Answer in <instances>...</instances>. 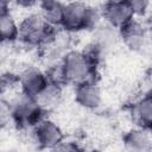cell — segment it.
<instances>
[{
  "label": "cell",
  "instance_id": "13",
  "mask_svg": "<svg viewBox=\"0 0 152 152\" xmlns=\"http://www.w3.org/2000/svg\"><path fill=\"white\" fill-rule=\"evenodd\" d=\"M0 32L2 43H14L20 37V27L11 11L0 13Z\"/></svg>",
  "mask_w": 152,
  "mask_h": 152
},
{
  "label": "cell",
  "instance_id": "18",
  "mask_svg": "<svg viewBox=\"0 0 152 152\" xmlns=\"http://www.w3.org/2000/svg\"><path fill=\"white\" fill-rule=\"evenodd\" d=\"M106 4H116V2H124L125 0H104Z\"/></svg>",
  "mask_w": 152,
  "mask_h": 152
},
{
  "label": "cell",
  "instance_id": "4",
  "mask_svg": "<svg viewBox=\"0 0 152 152\" xmlns=\"http://www.w3.org/2000/svg\"><path fill=\"white\" fill-rule=\"evenodd\" d=\"M62 68L68 83L78 84L88 80H95L97 65L84 51H68L61 59Z\"/></svg>",
  "mask_w": 152,
  "mask_h": 152
},
{
  "label": "cell",
  "instance_id": "7",
  "mask_svg": "<svg viewBox=\"0 0 152 152\" xmlns=\"http://www.w3.org/2000/svg\"><path fill=\"white\" fill-rule=\"evenodd\" d=\"M75 101L86 109H96L102 103V91L95 80H88L75 86Z\"/></svg>",
  "mask_w": 152,
  "mask_h": 152
},
{
  "label": "cell",
  "instance_id": "1",
  "mask_svg": "<svg viewBox=\"0 0 152 152\" xmlns=\"http://www.w3.org/2000/svg\"><path fill=\"white\" fill-rule=\"evenodd\" d=\"M11 122L21 131L33 129L45 116V107L37 97L30 96L21 90L7 102Z\"/></svg>",
  "mask_w": 152,
  "mask_h": 152
},
{
  "label": "cell",
  "instance_id": "11",
  "mask_svg": "<svg viewBox=\"0 0 152 152\" xmlns=\"http://www.w3.org/2000/svg\"><path fill=\"white\" fill-rule=\"evenodd\" d=\"M39 7L42 17L50 25L55 27L62 26L65 4H62L59 0H40Z\"/></svg>",
  "mask_w": 152,
  "mask_h": 152
},
{
  "label": "cell",
  "instance_id": "17",
  "mask_svg": "<svg viewBox=\"0 0 152 152\" xmlns=\"http://www.w3.org/2000/svg\"><path fill=\"white\" fill-rule=\"evenodd\" d=\"M13 2L12 0H0V13L10 11V5Z\"/></svg>",
  "mask_w": 152,
  "mask_h": 152
},
{
  "label": "cell",
  "instance_id": "12",
  "mask_svg": "<svg viewBox=\"0 0 152 152\" xmlns=\"http://www.w3.org/2000/svg\"><path fill=\"white\" fill-rule=\"evenodd\" d=\"M133 115L141 127H152V89L139 99L133 107Z\"/></svg>",
  "mask_w": 152,
  "mask_h": 152
},
{
  "label": "cell",
  "instance_id": "3",
  "mask_svg": "<svg viewBox=\"0 0 152 152\" xmlns=\"http://www.w3.org/2000/svg\"><path fill=\"white\" fill-rule=\"evenodd\" d=\"M100 15L97 11L82 2V1H70L65 4L64 17L62 26L66 32H80L86 30H91L96 27Z\"/></svg>",
  "mask_w": 152,
  "mask_h": 152
},
{
  "label": "cell",
  "instance_id": "6",
  "mask_svg": "<svg viewBox=\"0 0 152 152\" xmlns=\"http://www.w3.org/2000/svg\"><path fill=\"white\" fill-rule=\"evenodd\" d=\"M49 83L46 72L34 66H27L19 74V89L37 99L44 93Z\"/></svg>",
  "mask_w": 152,
  "mask_h": 152
},
{
  "label": "cell",
  "instance_id": "10",
  "mask_svg": "<svg viewBox=\"0 0 152 152\" xmlns=\"http://www.w3.org/2000/svg\"><path fill=\"white\" fill-rule=\"evenodd\" d=\"M124 144L131 151L152 150V129L146 127H137L129 129L124 137Z\"/></svg>",
  "mask_w": 152,
  "mask_h": 152
},
{
  "label": "cell",
  "instance_id": "2",
  "mask_svg": "<svg viewBox=\"0 0 152 152\" xmlns=\"http://www.w3.org/2000/svg\"><path fill=\"white\" fill-rule=\"evenodd\" d=\"M20 37L19 39L33 48H40L50 45L56 37L55 26L50 25L40 13H32L25 17L20 23Z\"/></svg>",
  "mask_w": 152,
  "mask_h": 152
},
{
  "label": "cell",
  "instance_id": "16",
  "mask_svg": "<svg viewBox=\"0 0 152 152\" xmlns=\"http://www.w3.org/2000/svg\"><path fill=\"white\" fill-rule=\"evenodd\" d=\"M15 5L20 6V7H24V8H28V7H32L34 6L36 4H39L40 0H12Z\"/></svg>",
  "mask_w": 152,
  "mask_h": 152
},
{
  "label": "cell",
  "instance_id": "14",
  "mask_svg": "<svg viewBox=\"0 0 152 152\" xmlns=\"http://www.w3.org/2000/svg\"><path fill=\"white\" fill-rule=\"evenodd\" d=\"M152 0H125V2L128 5V7L132 10L133 14L135 17H141L147 13L150 10Z\"/></svg>",
  "mask_w": 152,
  "mask_h": 152
},
{
  "label": "cell",
  "instance_id": "15",
  "mask_svg": "<svg viewBox=\"0 0 152 152\" xmlns=\"http://www.w3.org/2000/svg\"><path fill=\"white\" fill-rule=\"evenodd\" d=\"M55 150H58V151H78V150H81V147L75 141H65V140H63Z\"/></svg>",
  "mask_w": 152,
  "mask_h": 152
},
{
  "label": "cell",
  "instance_id": "9",
  "mask_svg": "<svg viewBox=\"0 0 152 152\" xmlns=\"http://www.w3.org/2000/svg\"><path fill=\"white\" fill-rule=\"evenodd\" d=\"M102 17L109 26L116 30L121 28L135 18L132 10L125 1L116 4H104L102 10Z\"/></svg>",
  "mask_w": 152,
  "mask_h": 152
},
{
  "label": "cell",
  "instance_id": "8",
  "mask_svg": "<svg viewBox=\"0 0 152 152\" xmlns=\"http://www.w3.org/2000/svg\"><path fill=\"white\" fill-rule=\"evenodd\" d=\"M118 31H119V37L121 38L122 43L126 45L128 50L139 52L144 50V48H146V43H147L146 30L141 25V23L135 20V18L129 23H127L121 28H119Z\"/></svg>",
  "mask_w": 152,
  "mask_h": 152
},
{
  "label": "cell",
  "instance_id": "5",
  "mask_svg": "<svg viewBox=\"0 0 152 152\" xmlns=\"http://www.w3.org/2000/svg\"><path fill=\"white\" fill-rule=\"evenodd\" d=\"M32 137L34 142L40 148L49 150H55L64 140V134L59 125L46 118H44L36 127H33Z\"/></svg>",
  "mask_w": 152,
  "mask_h": 152
},
{
  "label": "cell",
  "instance_id": "19",
  "mask_svg": "<svg viewBox=\"0 0 152 152\" xmlns=\"http://www.w3.org/2000/svg\"><path fill=\"white\" fill-rule=\"evenodd\" d=\"M151 129H152V127H151Z\"/></svg>",
  "mask_w": 152,
  "mask_h": 152
}]
</instances>
